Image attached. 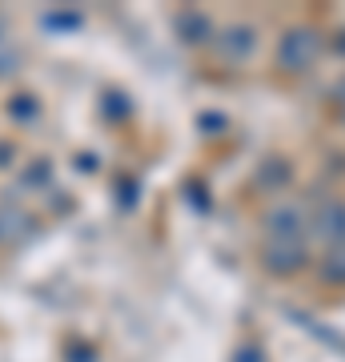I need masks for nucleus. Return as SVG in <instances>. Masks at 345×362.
I'll use <instances>...</instances> for the list:
<instances>
[{"label":"nucleus","instance_id":"f257e3e1","mask_svg":"<svg viewBox=\"0 0 345 362\" xmlns=\"http://www.w3.org/2000/svg\"><path fill=\"white\" fill-rule=\"evenodd\" d=\"M321 49H325V40H321L317 28L297 25V28H289L282 37V45H277V65H282L285 73H305V69L317 65Z\"/></svg>","mask_w":345,"mask_h":362},{"label":"nucleus","instance_id":"f03ea898","mask_svg":"<svg viewBox=\"0 0 345 362\" xmlns=\"http://www.w3.org/2000/svg\"><path fill=\"white\" fill-rule=\"evenodd\" d=\"M305 226H309L313 238L337 246V242H345V206L341 202H333V197H325V202H317V209L305 218Z\"/></svg>","mask_w":345,"mask_h":362},{"label":"nucleus","instance_id":"7ed1b4c3","mask_svg":"<svg viewBox=\"0 0 345 362\" xmlns=\"http://www.w3.org/2000/svg\"><path fill=\"white\" fill-rule=\"evenodd\" d=\"M269 242H305V209H297V206H277V209H269Z\"/></svg>","mask_w":345,"mask_h":362},{"label":"nucleus","instance_id":"20e7f679","mask_svg":"<svg viewBox=\"0 0 345 362\" xmlns=\"http://www.w3.org/2000/svg\"><path fill=\"white\" fill-rule=\"evenodd\" d=\"M265 266L273 274H297L305 266V242H269L265 246Z\"/></svg>","mask_w":345,"mask_h":362},{"label":"nucleus","instance_id":"39448f33","mask_svg":"<svg viewBox=\"0 0 345 362\" xmlns=\"http://www.w3.org/2000/svg\"><path fill=\"white\" fill-rule=\"evenodd\" d=\"M321 278L333 282V286H345V242L329 246V254H325V262H321Z\"/></svg>","mask_w":345,"mask_h":362},{"label":"nucleus","instance_id":"423d86ee","mask_svg":"<svg viewBox=\"0 0 345 362\" xmlns=\"http://www.w3.org/2000/svg\"><path fill=\"white\" fill-rule=\"evenodd\" d=\"M221 49L229 52V57H249L253 52V28H229L221 37Z\"/></svg>","mask_w":345,"mask_h":362},{"label":"nucleus","instance_id":"0eeeda50","mask_svg":"<svg viewBox=\"0 0 345 362\" xmlns=\"http://www.w3.org/2000/svg\"><path fill=\"white\" fill-rule=\"evenodd\" d=\"M341 117H345V97H341Z\"/></svg>","mask_w":345,"mask_h":362}]
</instances>
